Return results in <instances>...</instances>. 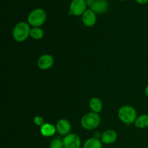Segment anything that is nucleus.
Returning a JSON list of instances; mask_svg holds the SVG:
<instances>
[{
	"mask_svg": "<svg viewBox=\"0 0 148 148\" xmlns=\"http://www.w3.org/2000/svg\"><path fill=\"white\" fill-rule=\"evenodd\" d=\"M101 123V117L98 114L94 112L88 113L82 116L81 125L87 130H92L97 128Z\"/></svg>",
	"mask_w": 148,
	"mask_h": 148,
	"instance_id": "nucleus-4",
	"label": "nucleus"
},
{
	"mask_svg": "<svg viewBox=\"0 0 148 148\" xmlns=\"http://www.w3.org/2000/svg\"><path fill=\"white\" fill-rule=\"evenodd\" d=\"M108 2L107 0H95L93 5L90 7L91 10L97 14H103L108 10Z\"/></svg>",
	"mask_w": 148,
	"mask_h": 148,
	"instance_id": "nucleus-11",
	"label": "nucleus"
},
{
	"mask_svg": "<svg viewBox=\"0 0 148 148\" xmlns=\"http://www.w3.org/2000/svg\"><path fill=\"white\" fill-rule=\"evenodd\" d=\"M82 23H84L85 25L88 26V27H92L96 23L97 19L95 13L91 9L86 10L82 14Z\"/></svg>",
	"mask_w": 148,
	"mask_h": 148,
	"instance_id": "nucleus-8",
	"label": "nucleus"
},
{
	"mask_svg": "<svg viewBox=\"0 0 148 148\" xmlns=\"http://www.w3.org/2000/svg\"><path fill=\"white\" fill-rule=\"evenodd\" d=\"M101 142L105 145H111L115 143L117 140V134L112 130H108L101 135Z\"/></svg>",
	"mask_w": 148,
	"mask_h": 148,
	"instance_id": "nucleus-10",
	"label": "nucleus"
},
{
	"mask_svg": "<svg viewBox=\"0 0 148 148\" xmlns=\"http://www.w3.org/2000/svg\"><path fill=\"white\" fill-rule=\"evenodd\" d=\"M53 58L49 54L42 55L38 59V66L42 70L49 69L53 66Z\"/></svg>",
	"mask_w": 148,
	"mask_h": 148,
	"instance_id": "nucleus-7",
	"label": "nucleus"
},
{
	"mask_svg": "<svg viewBox=\"0 0 148 148\" xmlns=\"http://www.w3.org/2000/svg\"><path fill=\"white\" fill-rule=\"evenodd\" d=\"M85 1H86L87 5L89 6L90 7H91L93 5L94 2H95V0H85Z\"/></svg>",
	"mask_w": 148,
	"mask_h": 148,
	"instance_id": "nucleus-19",
	"label": "nucleus"
},
{
	"mask_svg": "<svg viewBox=\"0 0 148 148\" xmlns=\"http://www.w3.org/2000/svg\"><path fill=\"white\" fill-rule=\"evenodd\" d=\"M87 4L85 0H72L69 5V14L79 16L83 14L86 10Z\"/></svg>",
	"mask_w": 148,
	"mask_h": 148,
	"instance_id": "nucleus-5",
	"label": "nucleus"
},
{
	"mask_svg": "<svg viewBox=\"0 0 148 148\" xmlns=\"http://www.w3.org/2000/svg\"><path fill=\"white\" fill-rule=\"evenodd\" d=\"M40 134L44 137H51L56 133V127L49 123L43 124L40 127Z\"/></svg>",
	"mask_w": 148,
	"mask_h": 148,
	"instance_id": "nucleus-12",
	"label": "nucleus"
},
{
	"mask_svg": "<svg viewBox=\"0 0 148 148\" xmlns=\"http://www.w3.org/2000/svg\"><path fill=\"white\" fill-rule=\"evenodd\" d=\"M134 124L139 129H145L148 127V115L143 114L136 119Z\"/></svg>",
	"mask_w": 148,
	"mask_h": 148,
	"instance_id": "nucleus-15",
	"label": "nucleus"
},
{
	"mask_svg": "<svg viewBox=\"0 0 148 148\" xmlns=\"http://www.w3.org/2000/svg\"><path fill=\"white\" fill-rule=\"evenodd\" d=\"M56 132L61 135H67L71 130V124L66 119H60L56 125Z\"/></svg>",
	"mask_w": 148,
	"mask_h": 148,
	"instance_id": "nucleus-9",
	"label": "nucleus"
},
{
	"mask_svg": "<svg viewBox=\"0 0 148 148\" xmlns=\"http://www.w3.org/2000/svg\"><path fill=\"white\" fill-rule=\"evenodd\" d=\"M101 135H102V134H100L99 132H97L95 134V137H95V138H98V137H101Z\"/></svg>",
	"mask_w": 148,
	"mask_h": 148,
	"instance_id": "nucleus-21",
	"label": "nucleus"
},
{
	"mask_svg": "<svg viewBox=\"0 0 148 148\" xmlns=\"http://www.w3.org/2000/svg\"><path fill=\"white\" fill-rule=\"evenodd\" d=\"M119 1H125V0H119Z\"/></svg>",
	"mask_w": 148,
	"mask_h": 148,
	"instance_id": "nucleus-23",
	"label": "nucleus"
},
{
	"mask_svg": "<svg viewBox=\"0 0 148 148\" xmlns=\"http://www.w3.org/2000/svg\"><path fill=\"white\" fill-rule=\"evenodd\" d=\"M102 142L95 137L88 139L83 145V148H102Z\"/></svg>",
	"mask_w": 148,
	"mask_h": 148,
	"instance_id": "nucleus-14",
	"label": "nucleus"
},
{
	"mask_svg": "<svg viewBox=\"0 0 148 148\" xmlns=\"http://www.w3.org/2000/svg\"><path fill=\"white\" fill-rule=\"evenodd\" d=\"M43 35H44L43 30L39 27H33L30 30V37L32 38L35 39V40H40V39H41L43 37Z\"/></svg>",
	"mask_w": 148,
	"mask_h": 148,
	"instance_id": "nucleus-16",
	"label": "nucleus"
},
{
	"mask_svg": "<svg viewBox=\"0 0 148 148\" xmlns=\"http://www.w3.org/2000/svg\"><path fill=\"white\" fill-rule=\"evenodd\" d=\"M118 116L119 119L127 124L134 123L136 119L137 118V111L130 106H124L121 107L118 111Z\"/></svg>",
	"mask_w": 148,
	"mask_h": 148,
	"instance_id": "nucleus-3",
	"label": "nucleus"
},
{
	"mask_svg": "<svg viewBox=\"0 0 148 148\" xmlns=\"http://www.w3.org/2000/svg\"><path fill=\"white\" fill-rule=\"evenodd\" d=\"M63 140L60 139H54L50 143V148H64Z\"/></svg>",
	"mask_w": 148,
	"mask_h": 148,
	"instance_id": "nucleus-17",
	"label": "nucleus"
},
{
	"mask_svg": "<svg viewBox=\"0 0 148 148\" xmlns=\"http://www.w3.org/2000/svg\"><path fill=\"white\" fill-rule=\"evenodd\" d=\"M136 1H137L138 4H146V3L148 2V0H136Z\"/></svg>",
	"mask_w": 148,
	"mask_h": 148,
	"instance_id": "nucleus-20",
	"label": "nucleus"
},
{
	"mask_svg": "<svg viewBox=\"0 0 148 148\" xmlns=\"http://www.w3.org/2000/svg\"><path fill=\"white\" fill-rule=\"evenodd\" d=\"M46 20V13L44 10L37 8L33 10L27 16V22L29 25L33 27L41 26Z\"/></svg>",
	"mask_w": 148,
	"mask_h": 148,
	"instance_id": "nucleus-2",
	"label": "nucleus"
},
{
	"mask_svg": "<svg viewBox=\"0 0 148 148\" xmlns=\"http://www.w3.org/2000/svg\"><path fill=\"white\" fill-rule=\"evenodd\" d=\"M90 108L92 110V112L96 113V114H99L101 112L103 109V103L101 99L98 98H92V99L90 101Z\"/></svg>",
	"mask_w": 148,
	"mask_h": 148,
	"instance_id": "nucleus-13",
	"label": "nucleus"
},
{
	"mask_svg": "<svg viewBox=\"0 0 148 148\" xmlns=\"http://www.w3.org/2000/svg\"><path fill=\"white\" fill-rule=\"evenodd\" d=\"M145 95L148 97V85L146 86L145 89Z\"/></svg>",
	"mask_w": 148,
	"mask_h": 148,
	"instance_id": "nucleus-22",
	"label": "nucleus"
},
{
	"mask_svg": "<svg viewBox=\"0 0 148 148\" xmlns=\"http://www.w3.org/2000/svg\"><path fill=\"white\" fill-rule=\"evenodd\" d=\"M30 27L29 23L20 22L15 25L12 31V36L17 42H23L28 38L30 33Z\"/></svg>",
	"mask_w": 148,
	"mask_h": 148,
	"instance_id": "nucleus-1",
	"label": "nucleus"
},
{
	"mask_svg": "<svg viewBox=\"0 0 148 148\" xmlns=\"http://www.w3.org/2000/svg\"><path fill=\"white\" fill-rule=\"evenodd\" d=\"M147 148H148V147H147Z\"/></svg>",
	"mask_w": 148,
	"mask_h": 148,
	"instance_id": "nucleus-24",
	"label": "nucleus"
},
{
	"mask_svg": "<svg viewBox=\"0 0 148 148\" xmlns=\"http://www.w3.org/2000/svg\"><path fill=\"white\" fill-rule=\"evenodd\" d=\"M62 140L64 148H79L81 147L80 138L75 134H67Z\"/></svg>",
	"mask_w": 148,
	"mask_h": 148,
	"instance_id": "nucleus-6",
	"label": "nucleus"
},
{
	"mask_svg": "<svg viewBox=\"0 0 148 148\" xmlns=\"http://www.w3.org/2000/svg\"><path fill=\"white\" fill-rule=\"evenodd\" d=\"M34 123L38 126H40L41 127L43 124V119L42 117L37 116L34 118Z\"/></svg>",
	"mask_w": 148,
	"mask_h": 148,
	"instance_id": "nucleus-18",
	"label": "nucleus"
}]
</instances>
